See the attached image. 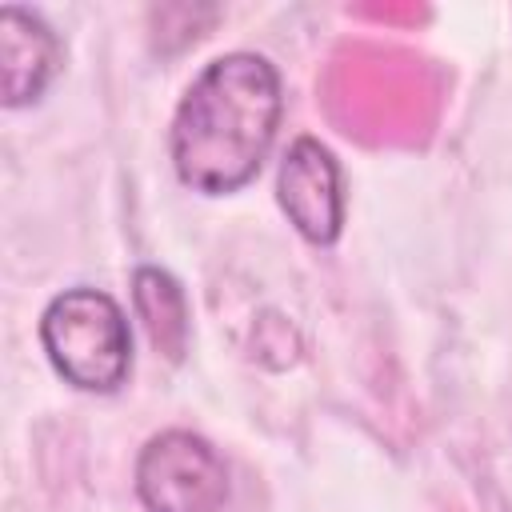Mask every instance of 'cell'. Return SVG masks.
<instances>
[{"label": "cell", "mask_w": 512, "mask_h": 512, "mask_svg": "<svg viewBox=\"0 0 512 512\" xmlns=\"http://www.w3.org/2000/svg\"><path fill=\"white\" fill-rule=\"evenodd\" d=\"M40 344L64 384L80 392H116L132 368V332L124 308L88 284L64 288L40 316Z\"/></svg>", "instance_id": "obj_2"}, {"label": "cell", "mask_w": 512, "mask_h": 512, "mask_svg": "<svg viewBox=\"0 0 512 512\" xmlns=\"http://www.w3.org/2000/svg\"><path fill=\"white\" fill-rule=\"evenodd\" d=\"M64 64V44L52 24L20 4L0 8V92L4 108H24L44 96Z\"/></svg>", "instance_id": "obj_5"}, {"label": "cell", "mask_w": 512, "mask_h": 512, "mask_svg": "<svg viewBox=\"0 0 512 512\" xmlns=\"http://www.w3.org/2000/svg\"><path fill=\"white\" fill-rule=\"evenodd\" d=\"M276 200L308 244H336L344 228V180L332 148L316 136H296L276 172Z\"/></svg>", "instance_id": "obj_4"}, {"label": "cell", "mask_w": 512, "mask_h": 512, "mask_svg": "<svg viewBox=\"0 0 512 512\" xmlns=\"http://www.w3.org/2000/svg\"><path fill=\"white\" fill-rule=\"evenodd\" d=\"M132 304L136 316L144 320L152 348L164 352L168 360H180L188 348V300L180 280L156 264H140L132 272Z\"/></svg>", "instance_id": "obj_6"}, {"label": "cell", "mask_w": 512, "mask_h": 512, "mask_svg": "<svg viewBox=\"0 0 512 512\" xmlns=\"http://www.w3.org/2000/svg\"><path fill=\"white\" fill-rule=\"evenodd\" d=\"M136 496L148 512H224L228 464L196 432H156L136 456Z\"/></svg>", "instance_id": "obj_3"}, {"label": "cell", "mask_w": 512, "mask_h": 512, "mask_svg": "<svg viewBox=\"0 0 512 512\" xmlns=\"http://www.w3.org/2000/svg\"><path fill=\"white\" fill-rule=\"evenodd\" d=\"M280 72L256 52H224L200 68L176 104L168 148L176 176L204 196L244 188L280 124Z\"/></svg>", "instance_id": "obj_1"}]
</instances>
